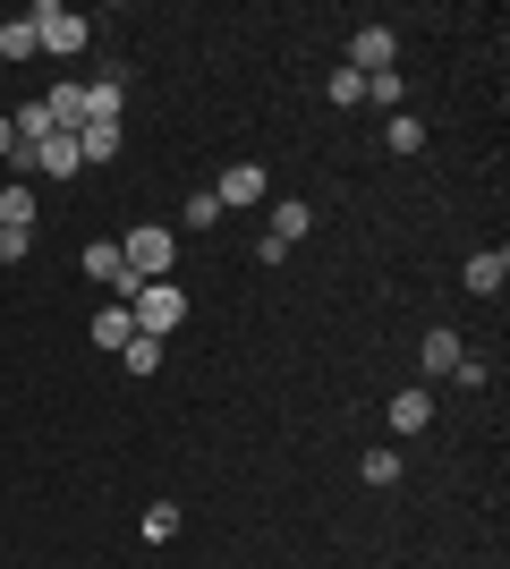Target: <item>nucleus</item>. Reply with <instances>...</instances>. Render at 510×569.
<instances>
[{
    "label": "nucleus",
    "instance_id": "f257e3e1",
    "mask_svg": "<svg viewBox=\"0 0 510 569\" xmlns=\"http://www.w3.org/2000/svg\"><path fill=\"white\" fill-rule=\"evenodd\" d=\"M179 315H188V289H179V281H146L137 298H128V323H137L146 340L179 332Z\"/></svg>",
    "mask_w": 510,
    "mask_h": 569
},
{
    "label": "nucleus",
    "instance_id": "f03ea898",
    "mask_svg": "<svg viewBox=\"0 0 510 569\" xmlns=\"http://www.w3.org/2000/svg\"><path fill=\"white\" fill-rule=\"evenodd\" d=\"M26 26H34V34H43V51H60V60H77V51H86V34H94V26L77 18V9H60V0H34V9H26Z\"/></svg>",
    "mask_w": 510,
    "mask_h": 569
},
{
    "label": "nucleus",
    "instance_id": "7ed1b4c3",
    "mask_svg": "<svg viewBox=\"0 0 510 569\" xmlns=\"http://www.w3.org/2000/svg\"><path fill=\"white\" fill-rule=\"evenodd\" d=\"M120 256H128V272H137V281H170V256H179V238L146 221V230H128V238H120Z\"/></svg>",
    "mask_w": 510,
    "mask_h": 569
},
{
    "label": "nucleus",
    "instance_id": "20e7f679",
    "mask_svg": "<svg viewBox=\"0 0 510 569\" xmlns=\"http://www.w3.org/2000/svg\"><path fill=\"white\" fill-rule=\"evenodd\" d=\"M18 170H43V179H77V170H86V153H77L69 128H51L43 144H18Z\"/></svg>",
    "mask_w": 510,
    "mask_h": 569
},
{
    "label": "nucleus",
    "instance_id": "39448f33",
    "mask_svg": "<svg viewBox=\"0 0 510 569\" xmlns=\"http://www.w3.org/2000/svg\"><path fill=\"white\" fill-rule=\"evenodd\" d=\"M391 60H400V43H391V26H358V34H349V69H358V77H383Z\"/></svg>",
    "mask_w": 510,
    "mask_h": 569
},
{
    "label": "nucleus",
    "instance_id": "423d86ee",
    "mask_svg": "<svg viewBox=\"0 0 510 569\" xmlns=\"http://www.w3.org/2000/svg\"><path fill=\"white\" fill-rule=\"evenodd\" d=\"M213 204L230 213V204H264V162H230L221 170V188H213Z\"/></svg>",
    "mask_w": 510,
    "mask_h": 569
},
{
    "label": "nucleus",
    "instance_id": "0eeeda50",
    "mask_svg": "<svg viewBox=\"0 0 510 569\" xmlns=\"http://www.w3.org/2000/svg\"><path fill=\"white\" fill-rule=\"evenodd\" d=\"M460 357H468V340L451 332V323H434V332H426V349H417V366H426V375H451Z\"/></svg>",
    "mask_w": 510,
    "mask_h": 569
},
{
    "label": "nucleus",
    "instance_id": "6e6552de",
    "mask_svg": "<svg viewBox=\"0 0 510 569\" xmlns=\"http://www.w3.org/2000/svg\"><path fill=\"white\" fill-rule=\"evenodd\" d=\"M120 144H128L120 119H94V128H77V153H86V162H120Z\"/></svg>",
    "mask_w": 510,
    "mask_h": 569
},
{
    "label": "nucleus",
    "instance_id": "1a4fd4ad",
    "mask_svg": "<svg viewBox=\"0 0 510 569\" xmlns=\"http://www.w3.org/2000/svg\"><path fill=\"white\" fill-rule=\"evenodd\" d=\"M502 281H510V256H502V247H477V256H468V289H477V298H493Z\"/></svg>",
    "mask_w": 510,
    "mask_h": 569
},
{
    "label": "nucleus",
    "instance_id": "9d476101",
    "mask_svg": "<svg viewBox=\"0 0 510 569\" xmlns=\"http://www.w3.org/2000/svg\"><path fill=\"white\" fill-rule=\"evenodd\" d=\"M128 340H137V323H128V307H94V349H111V357H120Z\"/></svg>",
    "mask_w": 510,
    "mask_h": 569
},
{
    "label": "nucleus",
    "instance_id": "9b49d317",
    "mask_svg": "<svg viewBox=\"0 0 510 569\" xmlns=\"http://www.w3.org/2000/svg\"><path fill=\"white\" fill-rule=\"evenodd\" d=\"M426 426H434L426 391H391V433H426Z\"/></svg>",
    "mask_w": 510,
    "mask_h": 569
},
{
    "label": "nucleus",
    "instance_id": "f8f14e48",
    "mask_svg": "<svg viewBox=\"0 0 510 569\" xmlns=\"http://www.w3.org/2000/svg\"><path fill=\"white\" fill-rule=\"evenodd\" d=\"M0 230H34V188H26V179L0 188Z\"/></svg>",
    "mask_w": 510,
    "mask_h": 569
},
{
    "label": "nucleus",
    "instance_id": "ddd939ff",
    "mask_svg": "<svg viewBox=\"0 0 510 569\" xmlns=\"http://www.w3.org/2000/svg\"><path fill=\"white\" fill-rule=\"evenodd\" d=\"M307 230H316V204H298V196H290V204H272V238H290V247H298Z\"/></svg>",
    "mask_w": 510,
    "mask_h": 569
},
{
    "label": "nucleus",
    "instance_id": "4468645a",
    "mask_svg": "<svg viewBox=\"0 0 510 569\" xmlns=\"http://www.w3.org/2000/svg\"><path fill=\"white\" fill-rule=\"evenodd\" d=\"M34 51H43V34H34L26 18H9V26H0V60H34Z\"/></svg>",
    "mask_w": 510,
    "mask_h": 569
},
{
    "label": "nucleus",
    "instance_id": "2eb2a0df",
    "mask_svg": "<svg viewBox=\"0 0 510 569\" xmlns=\"http://www.w3.org/2000/svg\"><path fill=\"white\" fill-rule=\"evenodd\" d=\"M383 144H391V153H426V119H409V111H391Z\"/></svg>",
    "mask_w": 510,
    "mask_h": 569
},
{
    "label": "nucleus",
    "instance_id": "dca6fc26",
    "mask_svg": "<svg viewBox=\"0 0 510 569\" xmlns=\"http://www.w3.org/2000/svg\"><path fill=\"white\" fill-rule=\"evenodd\" d=\"M358 476H366V485H400V451H391V442H374V451L358 459Z\"/></svg>",
    "mask_w": 510,
    "mask_h": 569
},
{
    "label": "nucleus",
    "instance_id": "f3484780",
    "mask_svg": "<svg viewBox=\"0 0 510 569\" xmlns=\"http://www.w3.org/2000/svg\"><path fill=\"white\" fill-rule=\"evenodd\" d=\"M9 128H18V144H43V137H51V111H43V102H18V119H9Z\"/></svg>",
    "mask_w": 510,
    "mask_h": 569
},
{
    "label": "nucleus",
    "instance_id": "a211bd4d",
    "mask_svg": "<svg viewBox=\"0 0 510 569\" xmlns=\"http://www.w3.org/2000/svg\"><path fill=\"white\" fill-rule=\"evenodd\" d=\"M120 366H128V375H153V366H162V340H146V332H137V340L120 349Z\"/></svg>",
    "mask_w": 510,
    "mask_h": 569
},
{
    "label": "nucleus",
    "instance_id": "6ab92c4d",
    "mask_svg": "<svg viewBox=\"0 0 510 569\" xmlns=\"http://www.w3.org/2000/svg\"><path fill=\"white\" fill-rule=\"evenodd\" d=\"M137 527H146V545H170V536H179V510H170V501H153Z\"/></svg>",
    "mask_w": 510,
    "mask_h": 569
},
{
    "label": "nucleus",
    "instance_id": "aec40b11",
    "mask_svg": "<svg viewBox=\"0 0 510 569\" xmlns=\"http://www.w3.org/2000/svg\"><path fill=\"white\" fill-rule=\"evenodd\" d=\"M400 94H409V86H400V69H383V77H366V102H383V111H400Z\"/></svg>",
    "mask_w": 510,
    "mask_h": 569
},
{
    "label": "nucleus",
    "instance_id": "412c9836",
    "mask_svg": "<svg viewBox=\"0 0 510 569\" xmlns=\"http://www.w3.org/2000/svg\"><path fill=\"white\" fill-rule=\"evenodd\" d=\"M323 94H332V102H340V111H358V102H366V77H358V69H340V77H332V86H323Z\"/></svg>",
    "mask_w": 510,
    "mask_h": 569
},
{
    "label": "nucleus",
    "instance_id": "4be33fe9",
    "mask_svg": "<svg viewBox=\"0 0 510 569\" xmlns=\"http://www.w3.org/2000/svg\"><path fill=\"white\" fill-rule=\"evenodd\" d=\"M213 221H221V204H213V188H196V196H188V230H213Z\"/></svg>",
    "mask_w": 510,
    "mask_h": 569
},
{
    "label": "nucleus",
    "instance_id": "5701e85b",
    "mask_svg": "<svg viewBox=\"0 0 510 569\" xmlns=\"http://www.w3.org/2000/svg\"><path fill=\"white\" fill-rule=\"evenodd\" d=\"M26 247H34V230H0V263H18Z\"/></svg>",
    "mask_w": 510,
    "mask_h": 569
},
{
    "label": "nucleus",
    "instance_id": "b1692460",
    "mask_svg": "<svg viewBox=\"0 0 510 569\" xmlns=\"http://www.w3.org/2000/svg\"><path fill=\"white\" fill-rule=\"evenodd\" d=\"M9 153H18V128H9V119H0V162H9Z\"/></svg>",
    "mask_w": 510,
    "mask_h": 569
}]
</instances>
